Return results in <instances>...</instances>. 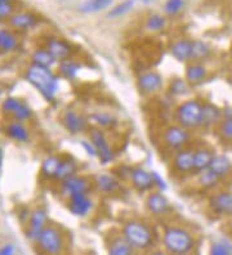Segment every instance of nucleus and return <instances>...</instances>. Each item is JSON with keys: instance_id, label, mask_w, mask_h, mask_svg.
Segmentation results:
<instances>
[{"instance_id": "obj_1", "label": "nucleus", "mask_w": 232, "mask_h": 255, "mask_svg": "<svg viewBox=\"0 0 232 255\" xmlns=\"http://www.w3.org/2000/svg\"><path fill=\"white\" fill-rule=\"evenodd\" d=\"M25 78L48 101L52 100V97L54 96V93L57 92V88H58V80L50 72V70L48 67H44V66L36 65V63H32L28 67Z\"/></svg>"}, {"instance_id": "obj_2", "label": "nucleus", "mask_w": 232, "mask_h": 255, "mask_svg": "<svg viewBox=\"0 0 232 255\" xmlns=\"http://www.w3.org/2000/svg\"><path fill=\"white\" fill-rule=\"evenodd\" d=\"M123 236L134 249H147L152 245L151 230L141 222H127L123 227Z\"/></svg>"}, {"instance_id": "obj_3", "label": "nucleus", "mask_w": 232, "mask_h": 255, "mask_svg": "<svg viewBox=\"0 0 232 255\" xmlns=\"http://www.w3.org/2000/svg\"><path fill=\"white\" fill-rule=\"evenodd\" d=\"M164 245L168 252L174 254H185L192 249L194 239L183 228L169 227L164 232Z\"/></svg>"}, {"instance_id": "obj_4", "label": "nucleus", "mask_w": 232, "mask_h": 255, "mask_svg": "<svg viewBox=\"0 0 232 255\" xmlns=\"http://www.w3.org/2000/svg\"><path fill=\"white\" fill-rule=\"evenodd\" d=\"M203 110L198 101H186L177 110V119L182 127L185 128H196L203 124Z\"/></svg>"}, {"instance_id": "obj_5", "label": "nucleus", "mask_w": 232, "mask_h": 255, "mask_svg": "<svg viewBox=\"0 0 232 255\" xmlns=\"http://www.w3.org/2000/svg\"><path fill=\"white\" fill-rule=\"evenodd\" d=\"M37 244L43 253L57 254L62 249V239L58 231L52 226L44 227L41 234L37 237Z\"/></svg>"}, {"instance_id": "obj_6", "label": "nucleus", "mask_w": 232, "mask_h": 255, "mask_svg": "<svg viewBox=\"0 0 232 255\" xmlns=\"http://www.w3.org/2000/svg\"><path fill=\"white\" fill-rule=\"evenodd\" d=\"M90 142L93 143V146L96 147L97 155H98L99 160L103 162V164H107L112 160V151L108 146L107 140H106L105 135L101 130H94L90 131Z\"/></svg>"}, {"instance_id": "obj_7", "label": "nucleus", "mask_w": 232, "mask_h": 255, "mask_svg": "<svg viewBox=\"0 0 232 255\" xmlns=\"http://www.w3.org/2000/svg\"><path fill=\"white\" fill-rule=\"evenodd\" d=\"M92 208V201L87 196V192H77L70 195L68 210L77 217H84Z\"/></svg>"}, {"instance_id": "obj_8", "label": "nucleus", "mask_w": 232, "mask_h": 255, "mask_svg": "<svg viewBox=\"0 0 232 255\" xmlns=\"http://www.w3.org/2000/svg\"><path fill=\"white\" fill-rule=\"evenodd\" d=\"M189 140V134L185 130V127H169L165 130L164 134V142L167 146L172 147V148H178L182 147L183 144L187 143Z\"/></svg>"}, {"instance_id": "obj_9", "label": "nucleus", "mask_w": 232, "mask_h": 255, "mask_svg": "<svg viewBox=\"0 0 232 255\" xmlns=\"http://www.w3.org/2000/svg\"><path fill=\"white\" fill-rule=\"evenodd\" d=\"M211 206L218 214L232 213V192H220L212 197Z\"/></svg>"}, {"instance_id": "obj_10", "label": "nucleus", "mask_w": 232, "mask_h": 255, "mask_svg": "<svg viewBox=\"0 0 232 255\" xmlns=\"http://www.w3.org/2000/svg\"><path fill=\"white\" fill-rule=\"evenodd\" d=\"M130 178H132L133 186L136 187L138 191H147L154 186V178H152V174H150L149 171H146L145 169H133V170L130 171Z\"/></svg>"}, {"instance_id": "obj_11", "label": "nucleus", "mask_w": 232, "mask_h": 255, "mask_svg": "<svg viewBox=\"0 0 232 255\" xmlns=\"http://www.w3.org/2000/svg\"><path fill=\"white\" fill-rule=\"evenodd\" d=\"M88 187L89 186H88V182L85 178L75 177V175H71V177L66 178V179L62 181V191L67 193L68 196L72 195V193L87 192Z\"/></svg>"}, {"instance_id": "obj_12", "label": "nucleus", "mask_w": 232, "mask_h": 255, "mask_svg": "<svg viewBox=\"0 0 232 255\" xmlns=\"http://www.w3.org/2000/svg\"><path fill=\"white\" fill-rule=\"evenodd\" d=\"M44 221H45V215H44L43 210H35L30 217L28 221V230H27V237L31 240H37L39 235L41 234V231L44 228Z\"/></svg>"}, {"instance_id": "obj_13", "label": "nucleus", "mask_w": 232, "mask_h": 255, "mask_svg": "<svg viewBox=\"0 0 232 255\" xmlns=\"http://www.w3.org/2000/svg\"><path fill=\"white\" fill-rule=\"evenodd\" d=\"M161 85V76L154 71L145 72L139 76L138 79V87L141 88V91L145 93H151V92L156 91Z\"/></svg>"}, {"instance_id": "obj_14", "label": "nucleus", "mask_w": 232, "mask_h": 255, "mask_svg": "<svg viewBox=\"0 0 232 255\" xmlns=\"http://www.w3.org/2000/svg\"><path fill=\"white\" fill-rule=\"evenodd\" d=\"M46 49L49 50L53 57L56 59H66L70 54V45L66 41L57 39V37H50L46 41Z\"/></svg>"}, {"instance_id": "obj_15", "label": "nucleus", "mask_w": 232, "mask_h": 255, "mask_svg": "<svg viewBox=\"0 0 232 255\" xmlns=\"http://www.w3.org/2000/svg\"><path fill=\"white\" fill-rule=\"evenodd\" d=\"M63 123H65V127L67 128V130L71 131V133L83 131L85 129V125H87V122L84 120L83 116L77 115L76 112L72 111V110H67L65 112Z\"/></svg>"}, {"instance_id": "obj_16", "label": "nucleus", "mask_w": 232, "mask_h": 255, "mask_svg": "<svg viewBox=\"0 0 232 255\" xmlns=\"http://www.w3.org/2000/svg\"><path fill=\"white\" fill-rule=\"evenodd\" d=\"M174 168L181 173L194 170V152L190 149H182L174 157Z\"/></svg>"}, {"instance_id": "obj_17", "label": "nucleus", "mask_w": 232, "mask_h": 255, "mask_svg": "<svg viewBox=\"0 0 232 255\" xmlns=\"http://www.w3.org/2000/svg\"><path fill=\"white\" fill-rule=\"evenodd\" d=\"M147 208L155 215L164 214L169 208V202L161 193H151L147 199Z\"/></svg>"}, {"instance_id": "obj_18", "label": "nucleus", "mask_w": 232, "mask_h": 255, "mask_svg": "<svg viewBox=\"0 0 232 255\" xmlns=\"http://www.w3.org/2000/svg\"><path fill=\"white\" fill-rule=\"evenodd\" d=\"M37 18L32 13H15L9 17V23L17 28H30L36 25Z\"/></svg>"}, {"instance_id": "obj_19", "label": "nucleus", "mask_w": 232, "mask_h": 255, "mask_svg": "<svg viewBox=\"0 0 232 255\" xmlns=\"http://www.w3.org/2000/svg\"><path fill=\"white\" fill-rule=\"evenodd\" d=\"M214 155L205 148H199L194 152V170L201 171L205 170L211 166V162L213 160Z\"/></svg>"}, {"instance_id": "obj_20", "label": "nucleus", "mask_w": 232, "mask_h": 255, "mask_svg": "<svg viewBox=\"0 0 232 255\" xmlns=\"http://www.w3.org/2000/svg\"><path fill=\"white\" fill-rule=\"evenodd\" d=\"M172 54L178 61H187L191 58L192 54V41L178 40L172 45Z\"/></svg>"}, {"instance_id": "obj_21", "label": "nucleus", "mask_w": 232, "mask_h": 255, "mask_svg": "<svg viewBox=\"0 0 232 255\" xmlns=\"http://www.w3.org/2000/svg\"><path fill=\"white\" fill-rule=\"evenodd\" d=\"M5 133L9 138L14 140H18V142H26L28 139V131L21 123L17 120V122L9 123L5 128Z\"/></svg>"}, {"instance_id": "obj_22", "label": "nucleus", "mask_w": 232, "mask_h": 255, "mask_svg": "<svg viewBox=\"0 0 232 255\" xmlns=\"http://www.w3.org/2000/svg\"><path fill=\"white\" fill-rule=\"evenodd\" d=\"M231 168H232L231 161L227 159L226 156H222V155L214 156L213 160H212L211 162V166H209V169H211L212 171H214V173H216L220 178L229 174Z\"/></svg>"}, {"instance_id": "obj_23", "label": "nucleus", "mask_w": 232, "mask_h": 255, "mask_svg": "<svg viewBox=\"0 0 232 255\" xmlns=\"http://www.w3.org/2000/svg\"><path fill=\"white\" fill-rule=\"evenodd\" d=\"M59 165H61V159H58L56 156L46 157L41 164V174L46 178H56Z\"/></svg>"}, {"instance_id": "obj_24", "label": "nucleus", "mask_w": 232, "mask_h": 255, "mask_svg": "<svg viewBox=\"0 0 232 255\" xmlns=\"http://www.w3.org/2000/svg\"><path fill=\"white\" fill-rule=\"evenodd\" d=\"M114 0H87L80 5V12L83 13H96L111 6Z\"/></svg>"}, {"instance_id": "obj_25", "label": "nucleus", "mask_w": 232, "mask_h": 255, "mask_svg": "<svg viewBox=\"0 0 232 255\" xmlns=\"http://www.w3.org/2000/svg\"><path fill=\"white\" fill-rule=\"evenodd\" d=\"M17 47V37L10 30L3 28L0 30V50L10 52Z\"/></svg>"}, {"instance_id": "obj_26", "label": "nucleus", "mask_w": 232, "mask_h": 255, "mask_svg": "<svg viewBox=\"0 0 232 255\" xmlns=\"http://www.w3.org/2000/svg\"><path fill=\"white\" fill-rule=\"evenodd\" d=\"M31 58H32V62L34 63L44 66V67H48V69H49L50 66H53V63L56 62V58L53 57V54L48 49H36L32 53Z\"/></svg>"}, {"instance_id": "obj_27", "label": "nucleus", "mask_w": 232, "mask_h": 255, "mask_svg": "<svg viewBox=\"0 0 232 255\" xmlns=\"http://www.w3.org/2000/svg\"><path fill=\"white\" fill-rule=\"evenodd\" d=\"M132 246L129 245L125 239H121V237H118V239L112 240L111 245L108 248V253L112 255H127L132 253Z\"/></svg>"}, {"instance_id": "obj_28", "label": "nucleus", "mask_w": 232, "mask_h": 255, "mask_svg": "<svg viewBox=\"0 0 232 255\" xmlns=\"http://www.w3.org/2000/svg\"><path fill=\"white\" fill-rule=\"evenodd\" d=\"M205 75H207V71H205L204 66L198 65V63L187 66V70H186V79L190 83H194V84L200 83L205 78Z\"/></svg>"}, {"instance_id": "obj_29", "label": "nucleus", "mask_w": 232, "mask_h": 255, "mask_svg": "<svg viewBox=\"0 0 232 255\" xmlns=\"http://www.w3.org/2000/svg\"><path fill=\"white\" fill-rule=\"evenodd\" d=\"M96 184L97 187H98V190L102 191V192H112V191L116 190V187H118V182L115 181L111 175L107 174L97 175Z\"/></svg>"}, {"instance_id": "obj_30", "label": "nucleus", "mask_w": 232, "mask_h": 255, "mask_svg": "<svg viewBox=\"0 0 232 255\" xmlns=\"http://www.w3.org/2000/svg\"><path fill=\"white\" fill-rule=\"evenodd\" d=\"M218 181H220V177L209 168L199 171V183L205 188H211V187L216 186Z\"/></svg>"}, {"instance_id": "obj_31", "label": "nucleus", "mask_w": 232, "mask_h": 255, "mask_svg": "<svg viewBox=\"0 0 232 255\" xmlns=\"http://www.w3.org/2000/svg\"><path fill=\"white\" fill-rule=\"evenodd\" d=\"M75 170H76V164L72 160H61V165H59L56 178L63 181L66 178L74 175Z\"/></svg>"}, {"instance_id": "obj_32", "label": "nucleus", "mask_w": 232, "mask_h": 255, "mask_svg": "<svg viewBox=\"0 0 232 255\" xmlns=\"http://www.w3.org/2000/svg\"><path fill=\"white\" fill-rule=\"evenodd\" d=\"M79 69H80V66L74 61H70V59H62L61 65H59V71L67 79L75 78Z\"/></svg>"}, {"instance_id": "obj_33", "label": "nucleus", "mask_w": 232, "mask_h": 255, "mask_svg": "<svg viewBox=\"0 0 232 255\" xmlns=\"http://www.w3.org/2000/svg\"><path fill=\"white\" fill-rule=\"evenodd\" d=\"M220 119V110L213 105H205L203 110V124L211 125Z\"/></svg>"}, {"instance_id": "obj_34", "label": "nucleus", "mask_w": 232, "mask_h": 255, "mask_svg": "<svg viewBox=\"0 0 232 255\" xmlns=\"http://www.w3.org/2000/svg\"><path fill=\"white\" fill-rule=\"evenodd\" d=\"M209 48L205 43L200 40H196V41H192V54H191V58L192 59H203L205 57L209 56Z\"/></svg>"}, {"instance_id": "obj_35", "label": "nucleus", "mask_w": 232, "mask_h": 255, "mask_svg": "<svg viewBox=\"0 0 232 255\" xmlns=\"http://www.w3.org/2000/svg\"><path fill=\"white\" fill-rule=\"evenodd\" d=\"M211 254L213 255H230L232 254V245L226 241H217L212 245Z\"/></svg>"}, {"instance_id": "obj_36", "label": "nucleus", "mask_w": 232, "mask_h": 255, "mask_svg": "<svg viewBox=\"0 0 232 255\" xmlns=\"http://www.w3.org/2000/svg\"><path fill=\"white\" fill-rule=\"evenodd\" d=\"M165 25V18L160 14H152L149 17V19L146 21V27L147 30H151V31H158L161 30Z\"/></svg>"}, {"instance_id": "obj_37", "label": "nucleus", "mask_w": 232, "mask_h": 255, "mask_svg": "<svg viewBox=\"0 0 232 255\" xmlns=\"http://www.w3.org/2000/svg\"><path fill=\"white\" fill-rule=\"evenodd\" d=\"M132 8H133V0H125L124 3L119 4V5H116V6H114V8L110 10V13H108V16H110V17H120V16H123V14H125V13L129 12Z\"/></svg>"}, {"instance_id": "obj_38", "label": "nucleus", "mask_w": 232, "mask_h": 255, "mask_svg": "<svg viewBox=\"0 0 232 255\" xmlns=\"http://www.w3.org/2000/svg\"><path fill=\"white\" fill-rule=\"evenodd\" d=\"M183 6H185V0H168L164 5V10L169 16H174L182 10Z\"/></svg>"}, {"instance_id": "obj_39", "label": "nucleus", "mask_w": 232, "mask_h": 255, "mask_svg": "<svg viewBox=\"0 0 232 255\" xmlns=\"http://www.w3.org/2000/svg\"><path fill=\"white\" fill-rule=\"evenodd\" d=\"M220 131L223 138L232 140V116H229V118H226L221 123Z\"/></svg>"}, {"instance_id": "obj_40", "label": "nucleus", "mask_w": 232, "mask_h": 255, "mask_svg": "<svg viewBox=\"0 0 232 255\" xmlns=\"http://www.w3.org/2000/svg\"><path fill=\"white\" fill-rule=\"evenodd\" d=\"M22 102L18 100H15V98H6L5 101L3 102V106H1V109H3L4 112H8V114H14L17 110L21 107Z\"/></svg>"}, {"instance_id": "obj_41", "label": "nucleus", "mask_w": 232, "mask_h": 255, "mask_svg": "<svg viewBox=\"0 0 232 255\" xmlns=\"http://www.w3.org/2000/svg\"><path fill=\"white\" fill-rule=\"evenodd\" d=\"M13 8L12 3H6V1H0V19L3 18H9L13 14Z\"/></svg>"}, {"instance_id": "obj_42", "label": "nucleus", "mask_w": 232, "mask_h": 255, "mask_svg": "<svg viewBox=\"0 0 232 255\" xmlns=\"http://www.w3.org/2000/svg\"><path fill=\"white\" fill-rule=\"evenodd\" d=\"M93 119L96 120V123L103 125V127L111 125L114 123V119L108 115V114H96V115H93Z\"/></svg>"}, {"instance_id": "obj_43", "label": "nucleus", "mask_w": 232, "mask_h": 255, "mask_svg": "<svg viewBox=\"0 0 232 255\" xmlns=\"http://www.w3.org/2000/svg\"><path fill=\"white\" fill-rule=\"evenodd\" d=\"M170 91L173 92L174 94L185 93L186 83L183 80H181V79H177V80H174L173 83H172V85H170Z\"/></svg>"}, {"instance_id": "obj_44", "label": "nucleus", "mask_w": 232, "mask_h": 255, "mask_svg": "<svg viewBox=\"0 0 232 255\" xmlns=\"http://www.w3.org/2000/svg\"><path fill=\"white\" fill-rule=\"evenodd\" d=\"M152 178H154V184H158L160 190H165L167 186H165V182L160 178V175L156 174V173H152Z\"/></svg>"}, {"instance_id": "obj_45", "label": "nucleus", "mask_w": 232, "mask_h": 255, "mask_svg": "<svg viewBox=\"0 0 232 255\" xmlns=\"http://www.w3.org/2000/svg\"><path fill=\"white\" fill-rule=\"evenodd\" d=\"M14 253V248L12 245H4L1 249H0V255H10Z\"/></svg>"}, {"instance_id": "obj_46", "label": "nucleus", "mask_w": 232, "mask_h": 255, "mask_svg": "<svg viewBox=\"0 0 232 255\" xmlns=\"http://www.w3.org/2000/svg\"><path fill=\"white\" fill-rule=\"evenodd\" d=\"M1 164H3V148L0 146V166H1Z\"/></svg>"}, {"instance_id": "obj_47", "label": "nucleus", "mask_w": 232, "mask_h": 255, "mask_svg": "<svg viewBox=\"0 0 232 255\" xmlns=\"http://www.w3.org/2000/svg\"><path fill=\"white\" fill-rule=\"evenodd\" d=\"M141 1H142V3H146V4H147V3H151L152 0H141Z\"/></svg>"}, {"instance_id": "obj_48", "label": "nucleus", "mask_w": 232, "mask_h": 255, "mask_svg": "<svg viewBox=\"0 0 232 255\" xmlns=\"http://www.w3.org/2000/svg\"><path fill=\"white\" fill-rule=\"evenodd\" d=\"M0 1H6V3H13L14 0H0Z\"/></svg>"}, {"instance_id": "obj_49", "label": "nucleus", "mask_w": 232, "mask_h": 255, "mask_svg": "<svg viewBox=\"0 0 232 255\" xmlns=\"http://www.w3.org/2000/svg\"><path fill=\"white\" fill-rule=\"evenodd\" d=\"M231 57H232V47H231Z\"/></svg>"}]
</instances>
